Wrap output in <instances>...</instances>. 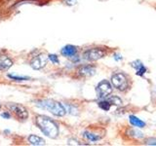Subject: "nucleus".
Returning a JSON list of instances; mask_svg holds the SVG:
<instances>
[{"label": "nucleus", "instance_id": "423d86ee", "mask_svg": "<svg viewBox=\"0 0 156 146\" xmlns=\"http://www.w3.org/2000/svg\"><path fill=\"white\" fill-rule=\"evenodd\" d=\"M96 92L100 99H106L112 92V86L107 80H102L98 84L96 88Z\"/></svg>", "mask_w": 156, "mask_h": 146}, {"label": "nucleus", "instance_id": "412c9836", "mask_svg": "<svg viewBox=\"0 0 156 146\" xmlns=\"http://www.w3.org/2000/svg\"><path fill=\"white\" fill-rule=\"evenodd\" d=\"M1 117H3L5 119H10L11 118V114L8 113V112H4V113L1 114Z\"/></svg>", "mask_w": 156, "mask_h": 146}, {"label": "nucleus", "instance_id": "f8f14e48", "mask_svg": "<svg viewBox=\"0 0 156 146\" xmlns=\"http://www.w3.org/2000/svg\"><path fill=\"white\" fill-rule=\"evenodd\" d=\"M28 141L29 143L32 145H36V146H40V145H45V140L43 138L39 137V136L35 134H30L28 136Z\"/></svg>", "mask_w": 156, "mask_h": 146}, {"label": "nucleus", "instance_id": "6ab92c4d", "mask_svg": "<svg viewBox=\"0 0 156 146\" xmlns=\"http://www.w3.org/2000/svg\"><path fill=\"white\" fill-rule=\"evenodd\" d=\"M48 60H50L53 63H55V64L60 63V61H58L57 55H52V54H50V55H48Z\"/></svg>", "mask_w": 156, "mask_h": 146}, {"label": "nucleus", "instance_id": "1a4fd4ad", "mask_svg": "<svg viewBox=\"0 0 156 146\" xmlns=\"http://www.w3.org/2000/svg\"><path fill=\"white\" fill-rule=\"evenodd\" d=\"M61 54L66 57H69L72 58L76 57V54H77V48L73 45H66L65 46L61 51Z\"/></svg>", "mask_w": 156, "mask_h": 146}, {"label": "nucleus", "instance_id": "7ed1b4c3", "mask_svg": "<svg viewBox=\"0 0 156 146\" xmlns=\"http://www.w3.org/2000/svg\"><path fill=\"white\" fill-rule=\"evenodd\" d=\"M111 84L120 92H127L131 89L132 81L130 77L123 72H116L111 76Z\"/></svg>", "mask_w": 156, "mask_h": 146}, {"label": "nucleus", "instance_id": "5701e85b", "mask_svg": "<svg viewBox=\"0 0 156 146\" xmlns=\"http://www.w3.org/2000/svg\"><path fill=\"white\" fill-rule=\"evenodd\" d=\"M0 107H1V104H0Z\"/></svg>", "mask_w": 156, "mask_h": 146}, {"label": "nucleus", "instance_id": "20e7f679", "mask_svg": "<svg viewBox=\"0 0 156 146\" xmlns=\"http://www.w3.org/2000/svg\"><path fill=\"white\" fill-rule=\"evenodd\" d=\"M106 51L101 48H93L83 53V58L88 61H95L104 57L106 55Z\"/></svg>", "mask_w": 156, "mask_h": 146}, {"label": "nucleus", "instance_id": "f03ea898", "mask_svg": "<svg viewBox=\"0 0 156 146\" xmlns=\"http://www.w3.org/2000/svg\"><path fill=\"white\" fill-rule=\"evenodd\" d=\"M36 106L40 107L42 109L48 110L52 114L58 117H62L66 113V110L62 103L53 99H41L36 101Z\"/></svg>", "mask_w": 156, "mask_h": 146}, {"label": "nucleus", "instance_id": "f257e3e1", "mask_svg": "<svg viewBox=\"0 0 156 146\" xmlns=\"http://www.w3.org/2000/svg\"><path fill=\"white\" fill-rule=\"evenodd\" d=\"M35 123L42 133L50 138H57L58 135V127L52 119L47 116L38 115L35 117Z\"/></svg>", "mask_w": 156, "mask_h": 146}, {"label": "nucleus", "instance_id": "9b49d317", "mask_svg": "<svg viewBox=\"0 0 156 146\" xmlns=\"http://www.w3.org/2000/svg\"><path fill=\"white\" fill-rule=\"evenodd\" d=\"M132 66L135 67L136 69V75H140V76H144V73H146L147 69H146V67L141 63L140 61H136L132 63Z\"/></svg>", "mask_w": 156, "mask_h": 146}, {"label": "nucleus", "instance_id": "2eb2a0df", "mask_svg": "<svg viewBox=\"0 0 156 146\" xmlns=\"http://www.w3.org/2000/svg\"><path fill=\"white\" fill-rule=\"evenodd\" d=\"M99 106H100V108H101L102 110L108 111L111 107V103L107 99H105V100H101L99 102Z\"/></svg>", "mask_w": 156, "mask_h": 146}, {"label": "nucleus", "instance_id": "aec40b11", "mask_svg": "<svg viewBox=\"0 0 156 146\" xmlns=\"http://www.w3.org/2000/svg\"><path fill=\"white\" fill-rule=\"evenodd\" d=\"M145 145H156V138H147L144 140Z\"/></svg>", "mask_w": 156, "mask_h": 146}, {"label": "nucleus", "instance_id": "dca6fc26", "mask_svg": "<svg viewBox=\"0 0 156 146\" xmlns=\"http://www.w3.org/2000/svg\"><path fill=\"white\" fill-rule=\"evenodd\" d=\"M129 134L134 138H143L144 137V134L140 133V131H139V130H130Z\"/></svg>", "mask_w": 156, "mask_h": 146}, {"label": "nucleus", "instance_id": "39448f33", "mask_svg": "<svg viewBox=\"0 0 156 146\" xmlns=\"http://www.w3.org/2000/svg\"><path fill=\"white\" fill-rule=\"evenodd\" d=\"M8 109L14 113V115L20 120H27L28 118V112L27 108L19 103H9L7 104Z\"/></svg>", "mask_w": 156, "mask_h": 146}, {"label": "nucleus", "instance_id": "f3484780", "mask_svg": "<svg viewBox=\"0 0 156 146\" xmlns=\"http://www.w3.org/2000/svg\"><path fill=\"white\" fill-rule=\"evenodd\" d=\"M107 100L110 102L111 105H121L122 104V100L117 96H111Z\"/></svg>", "mask_w": 156, "mask_h": 146}, {"label": "nucleus", "instance_id": "9d476101", "mask_svg": "<svg viewBox=\"0 0 156 146\" xmlns=\"http://www.w3.org/2000/svg\"><path fill=\"white\" fill-rule=\"evenodd\" d=\"M13 65V61L7 56H0V71H6Z\"/></svg>", "mask_w": 156, "mask_h": 146}, {"label": "nucleus", "instance_id": "0eeeda50", "mask_svg": "<svg viewBox=\"0 0 156 146\" xmlns=\"http://www.w3.org/2000/svg\"><path fill=\"white\" fill-rule=\"evenodd\" d=\"M48 61V57H46L43 54H40L36 57H34L30 61V66L35 70L42 69L43 67H45Z\"/></svg>", "mask_w": 156, "mask_h": 146}, {"label": "nucleus", "instance_id": "ddd939ff", "mask_svg": "<svg viewBox=\"0 0 156 146\" xmlns=\"http://www.w3.org/2000/svg\"><path fill=\"white\" fill-rule=\"evenodd\" d=\"M129 121H130V123H131L132 126L136 127V128H144V127H145L144 122L141 121L140 119H139L138 117H136V116L131 115L129 117Z\"/></svg>", "mask_w": 156, "mask_h": 146}, {"label": "nucleus", "instance_id": "4468645a", "mask_svg": "<svg viewBox=\"0 0 156 146\" xmlns=\"http://www.w3.org/2000/svg\"><path fill=\"white\" fill-rule=\"evenodd\" d=\"M83 136L89 141H92V142H95V141H99L101 138V135H99L94 133H90V131H84L83 133Z\"/></svg>", "mask_w": 156, "mask_h": 146}, {"label": "nucleus", "instance_id": "6e6552de", "mask_svg": "<svg viewBox=\"0 0 156 146\" xmlns=\"http://www.w3.org/2000/svg\"><path fill=\"white\" fill-rule=\"evenodd\" d=\"M78 73L82 77H91L93 75H95L96 73V67L93 65H84L81 66L78 69Z\"/></svg>", "mask_w": 156, "mask_h": 146}, {"label": "nucleus", "instance_id": "4be33fe9", "mask_svg": "<svg viewBox=\"0 0 156 146\" xmlns=\"http://www.w3.org/2000/svg\"><path fill=\"white\" fill-rule=\"evenodd\" d=\"M77 2V0H66V3L68 5H73Z\"/></svg>", "mask_w": 156, "mask_h": 146}, {"label": "nucleus", "instance_id": "a211bd4d", "mask_svg": "<svg viewBox=\"0 0 156 146\" xmlns=\"http://www.w3.org/2000/svg\"><path fill=\"white\" fill-rule=\"evenodd\" d=\"M8 77L10 78V79L15 80V81H27V80H29L28 77H24V76H16V75L9 74Z\"/></svg>", "mask_w": 156, "mask_h": 146}]
</instances>
